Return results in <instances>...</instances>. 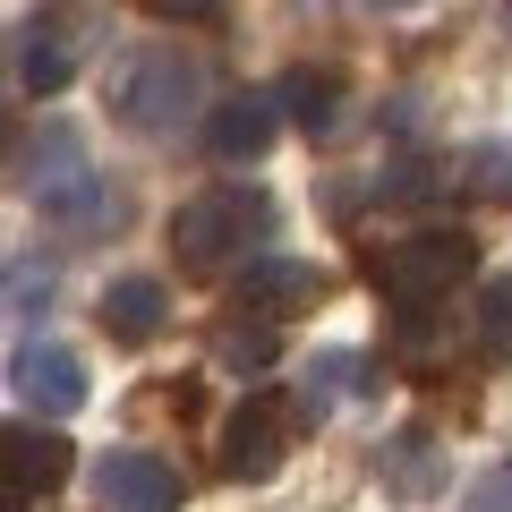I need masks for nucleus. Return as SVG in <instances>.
Listing matches in <instances>:
<instances>
[{"instance_id":"8","label":"nucleus","mask_w":512,"mask_h":512,"mask_svg":"<svg viewBox=\"0 0 512 512\" xmlns=\"http://www.w3.org/2000/svg\"><path fill=\"white\" fill-rule=\"evenodd\" d=\"M316 299H325V274H316L308 256H248L239 265V308L256 325H282V316L316 308Z\"/></svg>"},{"instance_id":"19","label":"nucleus","mask_w":512,"mask_h":512,"mask_svg":"<svg viewBox=\"0 0 512 512\" xmlns=\"http://www.w3.org/2000/svg\"><path fill=\"white\" fill-rule=\"evenodd\" d=\"M154 9H163V18H214L222 0H154Z\"/></svg>"},{"instance_id":"7","label":"nucleus","mask_w":512,"mask_h":512,"mask_svg":"<svg viewBox=\"0 0 512 512\" xmlns=\"http://www.w3.org/2000/svg\"><path fill=\"white\" fill-rule=\"evenodd\" d=\"M94 504L103 512H171L180 504V470L163 453H146V444H111L94 461Z\"/></svg>"},{"instance_id":"10","label":"nucleus","mask_w":512,"mask_h":512,"mask_svg":"<svg viewBox=\"0 0 512 512\" xmlns=\"http://www.w3.org/2000/svg\"><path fill=\"white\" fill-rule=\"evenodd\" d=\"M282 453H291V419H282V402H239L231 427H222V470H231V478H274Z\"/></svg>"},{"instance_id":"13","label":"nucleus","mask_w":512,"mask_h":512,"mask_svg":"<svg viewBox=\"0 0 512 512\" xmlns=\"http://www.w3.org/2000/svg\"><path fill=\"white\" fill-rule=\"evenodd\" d=\"M52 256H35V248H26V256H9V265H0V325H9V316H35L43 308V299H52Z\"/></svg>"},{"instance_id":"6","label":"nucleus","mask_w":512,"mask_h":512,"mask_svg":"<svg viewBox=\"0 0 512 512\" xmlns=\"http://www.w3.org/2000/svg\"><path fill=\"white\" fill-rule=\"evenodd\" d=\"M9 393L35 419H69V410H86V359L69 342H18L9 350Z\"/></svg>"},{"instance_id":"5","label":"nucleus","mask_w":512,"mask_h":512,"mask_svg":"<svg viewBox=\"0 0 512 512\" xmlns=\"http://www.w3.org/2000/svg\"><path fill=\"white\" fill-rule=\"evenodd\" d=\"M35 214L52 222L60 239H103V231L128 222V197H120V180H103L94 163H60V171L35 180Z\"/></svg>"},{"instance_id":"3","label":"nucleus","mask_w":512,"mask_h":512,"mask_svg":"<svg viewBox=\"0 0 512 512\" xmlns=\"http://www.w3.org/2000/svg\"><path fill=\"white\" fill-rule=\"evenodd\" d=\"M197 103H205V77L171 43H146V52L120 60V77H111V120L137 128V137H180L197 120Z\"/></svg>"},{"instance_id":"2","label":"nucleus","mask_w":512,"mask_h":512,"mask_svg":"<svg viewBox=\"0 0 512 512\" xmlns=\"http://www.w3.org/2000/svg\"><path fill=\"white\" fill-rule=\"evenodd\" d=\"M478 274V239L461 231V222H419L410 239H393V248H367V282H376L393 308H436L444 291H461V282Z\"/></svg>"},{"instance_id":"4","label":"nucleus","mask_w":512,"mask_h":512,"mask_svg":"<svg viewBox=\"0 0 512 512\" xmlns=\"http://www.w3.org/2000/svg\"><path fill=\"white\" fill-rule=\"evenodd\" d=\"M86 69V9L77 0H43L35 18L18 26V77L35 103H52V94H69V77Z\"/></svg>"},{"instance_id":"17","label":"nucleus","mask_w":512,"mask_h":512,"mask_svg":"<svg viewBox=\"0 0 512 512\" xmlns=\"http://www.w3.org/2000/svg\"><path fill=\"white\" fill-rule=\"evenodd\" d=\"M470 188H478V197H512V171H504V154H495V146L470 154Z\"/></svg>"},{"instance_id":"22","label":"nucleus","mask_w":512,"mask_h":512,"mask_svg":"<svg viewBox=\"0 0 512 512\" xmlns=\"http://www.w3.org/2000/svg\"><path fill=\"white\" fill-rule=\"evenodd\" d=\"M504 26H512V0H504Z\"/></svg>"},{"instance_id":"1","label":"nucleus","mask_w":512,"mask_h":512,"mask_svg":"<svg viewBox=\"0 0 512 512\" xmlns=\"http://www.w3.org/2000/svg\"><path fill=\"white\" fill-rule=\"evenodd\" d=\"M256 239H274V205H265V188H197V197L171 214V265L180 274H239L256 256Z\"/></svg>"},{"instance_id":"14","label":"nucleus","mask_w":512,"mask_h":512,"mask_svg":"<svg viewBox=\"0 0 512 512\" xmlns=\"http://www.w3.org/2000/svg\"><path fill=\"white\" fill-rule=\"evenodd\" d=\"M274 103L291 111V120L308 128V137H325V128H333V103H342V77H333V69H299L291 86L274 94Z\"/></svg>"},{"instance_id":"9","label":"nucleus","mask_w":512,"mask_h":512,"mask_svg":"<svg viewBox=\"0 0 512 512\" xmlns=\"http://www.w3.org/2000/svg\"><path fill=\"white\" fill-rule=\"evenodd\" d=\"M274 137H282V103L256 94V86H239L231 103L205 111V154H214V163H265Z\"/></svg>"},{"instance_id":"16","label":"nucleus","mask_w":512,"mask_h":512,"mask_svg":"<svg viewBox=\"0 0 512 512\" xmlns=\"http://www.w3.org/2000/svg\"><path fill=\"white\" fill-rule=\"evenodd\" d=\"M376 197H384V205H419V197H436V171H427V163H393V171L376 180Z\"/></svg>"},{"instance_id":"21","label":"nucleus","mask_w":512,"mask_h":512,"mask_svg":"<svg viewBox=\"0 0 512 512\" xmlns=\"http://www.w3.org/2000/svg\"><path fill=\"white\" fill-rule=\"evenodd\" d=\"M0 512H18V504H9V487H0Z\"/></svg>"},{"instance_id":"15","label":"nucleus","mask_w":512,"mask_h":512,"mask_svg":"<svg viewBox=\"0 0 512 512\" xmlns=\"http://www.w3.org/2000/svg\"><path fill=\"white\" fill-rule=\"evenodd\" d=\"M478 350H487V359L512 350V282H487V291H478Z\"/></svg>"},{"instance_id":"11","label":"nucleus","mask_w":512,"mask_h":512,"mask_svg":"<svg viewBox=\"0 0 512 512\" xmlns=\"http://www.w3.org/2000/svg\"><path fill=\"white\" fill-rule=\"evenodd\" d=\"M0 478H18V487H60V478H69V436H60L52 419L0 427Z\"/></svg>"},{"instance_id":"20","label":"nucleus","mask_w":512,"mask_h":512,"mask_svg":"<svg viewBox=\"0 0 512 512\" xmlns=\"http://www.w3.org/2000/svg\"><path fill=\"white\" fill-rule=\"evenodd\" d=\"M359 9H419V0H359Z\"/></svg>"},{"instance_id":"18","label":"nucleus","mask_w":512,"mask_h":512,"mask_svg":"<svg viewBox=\"0 0 512 512\" xmlns=\"http://www.w3.org/2000/svg\"><path fill=\"white\" fill-rule=\"evenodd\" d=\"M274 359V333L256 325V333H231V342H222V367H265Z\"/></svg>"},{"instance_id":"12","label":"nucleus","mask_w":512,"mask_h":512,"mask_svg":"<svg viewBox=\"0 0 512 512\" xmlns=\"http://www.w3.org/2000/svg\"><path fill=\"white\" fill-rule=\"evenodd\" d=\"M163 316H171V291L154 274H120L103 291V333H111V342H154Z\"/></svg>"}]
</instances>
